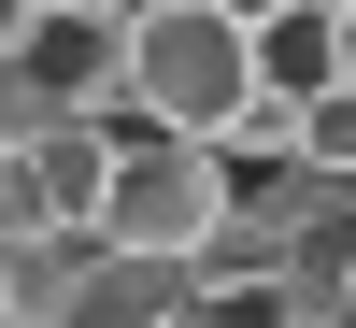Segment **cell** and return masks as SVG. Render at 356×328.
<instances>
[{
    "mask_svg": "<svg viewBox=\"0 0 356 328\" xmlns=\"http://www.w3.org/2000/svg\"><path fill=\"white\" fill-rule=\"evenodd\" d=\"M29 186H43V228H100V186H114V100L100 114H57L29 143Z\"/></svg>",
    "mask_w": 356,
    "mask_h": 328,
    "instance_id": "cell-3",
    "label": "cell"
},
{
    "mask_svg": "<svg viewBox=\"0 0 356 328\" xmlns=\"http://www.w3.org/2000/svg\"><path fill=\"white\" fill-rule=\"evenodd\" d=\"M328 15H356V0H328Z\"/></svg>",
    "mask_w": 356,
    "mask_h": 328,
    "instance_id": "cell-10",
    "label": "cell"
},
{
    "mask_svg": "<svg viewBox=\"0 0 356 328\" xmlns=\"http://www.w3.org/2000/svg\"><path fill=\"white\" fill-rule=\"evenodd\" d=\"M114 100L214 143L228 114L257 100V29L228 15V0H129V86H114Z\"/></svg>",
    "mask_w": 356,
    "mask_h": 328,
    "instance_id": "cell-1",
    "label": "cell"
},
{
    "mask_svg": "<svg viewBox=\"0 0 356 328\" xmlns=\"http://www.w3.org/2000/svg\"><path fill=\"white\" fill-rule=\"evenodd\" d=\"M29 15H86V0H29Z\"/></svg>",
    "mask_w": 356,
    "mask_h": 328,
    "instance_id": "cell-7",
    "label": "cell"
},
{
    "mask_svg": "<svg viewBox=\"0 0 356 328\" xmlns=\"http://www.w3.org/2000/svg\"><path fill=\"white\" fill-rule=\"evenodd\" d=\"M228 15H243V29H257V15H271V0H228Z\"/></svg>",
    "mask_w": 356,
    "mask_h": 328,
    "instance_id": "cell-8",
    "label": "cell"
},
{
    "mask_svg": "<svg viewBox=\"0 0 356 328\" xmlns=\"http://www.w3.org/2000/svg\"><path fill=\"white\" fill-rule=\"evenodd\" d=\"M300 157L328 171V186H356V72H342V86H314V100H300Z\"/></svg>",
    "mask_w": 356,
    "mask_h": 328,
    "instance_id": "cell-5",
    "label": "cell"
},
{
    "mask_svg": "<svg viewBox=\"0 0 356 328\" xmlns=\"http://www.w3.org/2000/svg\"><path fill=\"white\" fill-rule=\"evenodd\" d=\"M0 328H15V243H0Z\"/></svg>",
    "mask_w": 356,
    "mask_h": 328,
    "instance_id": "cell-6",
    "label": "cell"
},
{
    "mask_svg": "<svg viewBox=\"0 0 356 328\" xmlns=\"http://www.w3.org/2000/svg\"><path fill=\"white\" fill-rule=\"evenodd\" d=\"M228 214V157L200 129H157V114L114 100V186H100V243H157V257H200Z\"/></svg>",
    "mask_w": 356,
    "mask_h": 328,
    "instance_id": "cell-2",
    "label": "cell"
},
{
    "mask_svg": "<svg viewBox=\"0 0 356 328\" xmlns=\"http://www.w3.org/2000/svg\"><path fill=\"white\" fill-rule=\"evenodd\" d=\"M342 328H356V286H342Z\"/></svg>",
    "mask_w": 356,
    "mask_h": 328,
    "instance_id": "cell-9",
    "label": "cell"
},
{
    "mask_svg": "<svg viewBox=\"0 0 356 328\" xmlns=\"http://www.w3.org/2000/svg\"><path fill=\"white\" fill-rule=\"evenodd\" d=\"M257 86H271V100L342 86V15L328 0H271V15H257Z\"/></svg>",
    "mask_w": 356,
    "mask_h": 328,
    "instance_id": "cell-4",
    "label": "cell"
}]
</instances>
